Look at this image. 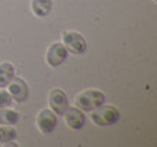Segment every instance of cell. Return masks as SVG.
<instances>
[{"mask_svg": "<svg viewBox=\"0 0 157 147\" xmlns=\"http://www.w3.org/2000/svg\"><path fill=\"white\" fill-rule=\"evenodd\" d=\"M91 120L98 127H110L119 123L120 120V110L113 105H101L95 110L90 112Z\"/></svg>", "mask_w": 157, "mask_h": 147, "instance_id": "6da1fadb", "label": "cell"}, {"mask_svg": "<svg viewBox=\"0 0 157 147\" xmlns=\"http://www.w3.org/2000/svg\"><path fill=\"white\" fill-rule=\"evenodd\" d=\"M106 101V96L99 90H87L84 92L78 94L75 99V106L78 107L83 112H92Z\"/></svg>", "mask_w": 157, "mask_h": 147, "instance_id": "7a4b0ae2", "label": "cell"}, {"mask_svg": "<svg viewBox=\"0 0 157 147\" xmlns=\"http://www.w3.org/2000/svg\"><path fill=\"white\" fill-rule=\"evenodd\" d=\"M62 44L66 47L68 52L75 55H81L87 51V41L78 32H63L62 33Z\"/></svg>", "mask_w": 157, "mask_h": 147, "instance_id": "3957f363", "label": "cell"}, {"mask_svg": "<svg viewBox=\"0 0 157 147\" xmlns=\"http://www.w3.org/2000/svg\"><path fill=\"white\" fill-rule=\"evenodd\" d=\"M36 124H37V128L41 134H44V135L52 134L58 124L57 114L51 109L41 110L37 114V117H36Z\"/></svg>", "mask_w": 157, "mask_h": 147, "instance_id": "277c9868", "label": "cell"}, {"mask_svg": "<svg viewBox=\"0 0 157 147\" xmlns=\"http://www.w3.org/2000/svg\"><path fill=\"white\" fill-rule=\"evenodd\" d=\"M68 58V50L62 43H52L47 50V63L51 68H58Z\"/></svg>", "mask_w": 157, "mask_h": 147, "instance_id": "5b68a950", "label": "cell"}, {"mask_svg": "<svg viewBox=\"0 0 157 147\" xmlns=\"http://www.w3.org/2000/svg\"><path fill=\"white\" fill-rule=\"evenodd\" d=\"M69 107L68 95L61 88H54L50 92V109L57 116H63L66 109Z\"/></svg>", "mask_w": 157, "mask_h": 147, "instance_id": "8992f818", "label": "cell"}, {"mask_svg": "<svg viewBox=\"0 0 157 147\" xmlns=\"http://www.w3.org/2000/svg\"><path fill=\"white\" fill-rule=\"evenodd\" d=\"M63 117H65V123L69 128L75 129V131H78L84 127L86 124V116H84V112L80 110L78 107H72L69 106L66 109V112L63 113Z\"/></svg>", "mask_w": 157, "mask_h": 147, "instance_id": "52a82bcc", "label": "cell"}, {"mask_svg": "<svg viewBox=\"0 0 157 147\" xmlns=\"http://www.w3.org/2000/svg\"><path fill=\"white\" fill-rule=\"evenodd\" d=\"M8 87V94L11 95V98L15 102H25L28 99V95H29V87L28 84L24 81L22 79H17L14 77L13 81L7 85Z\"/></svg>", "mask_w": 157, "mask_h": 147, "instance_id": "ba28073f", "label": "cell"}, {"mask_svg": "<svg viewBox=\"0 0 157 147\" xmlns=\"http://www.w3.org/2000/svg\"><path fill=\"white\" fill-rule=\"evenodd\" d=\"M15 77V69L10 62L0 63V88H6Z\"/></svg>", "mask_w": 157, "mask_h": 147, "instance_id": "9c48e42d", "label": "cell"}, {"mask_svg": "<svg viewBox=\"0 0 157 147\" xmlns=\"http://www.w3.org/2000/svg\"><path fill=\"white\" fill-rule=\"evenodd\" d=\"M52 0H32V11L36 17L44 18L51 13Z\"/></svg>", "mask_w": 157, "mask_h": 147, "instance_id": "30bf717a", "label": "cell"}, {"mask_svg": "<svg viewBox=\"0 0 157 147\" xmlns=\"http://www.w3.org/2000/svg\"><path fill=\"white\" fill-rule=\"evenodd\" d=\"M19 120L18 112L11 109H0V125H15Z\"/></svg>", "mask_w": 157, "mask_h": 147, "instance_id": "8fae6325", "label": "cell"}, {"mask_svg": "<svg viewBox=\"0 0 157 147\" xmlns=\"http://www.w3.org/2000/svg\"><path fill=\"white\" fill-rule=\"evenodd\" d=\"M17 136V131L11 125H0V145L13 142Z\"/></svg>", "mask_w": 157, "mask_h": 147, "instance_id": "7c38bea8", "label": "cell"}, {"mask_svg": "<svg viewBox=\"0 0 157 147\" xmlns=\"http://www.w3.org/2000/svg\"><path fill=\"white\" fill-rule=\"evenodd\" d=\"M11 103H13L11 95L8 94V91H4V88H2V90H0V109L8 107Z\"/></svg>", "mask_w": 157, "mask_h": 147, "instance_id": "4fadbf2b", "label": "cell"}, {"mask_svg": "<svg viewBox=\"0 0 157 147\" xmlns=\"http://www.w3.org/2000/svg\"><path fill=\"white\" fill-rule=\"evenodd\" d=\"M153 2H156V0H153Z\"/></svg>", "mask_w": 157, "mask_h": 147, "instance_id": "5bb4252c", "label": "cell"}]
</instances>
